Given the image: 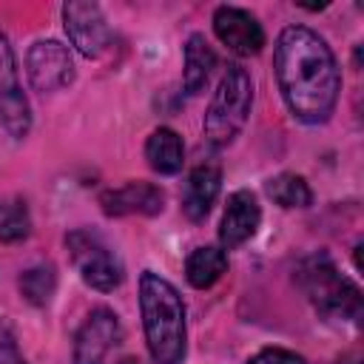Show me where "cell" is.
Wrapping results in <instances>:
<instances>
[{"label": "cell", "mask_w": 364, "mask_h": 364, "mask_svg": "<svg viewBox=\"0 0 364 364\" xmlns=\"http://www.w3.org/2000/svg\"><path fill=\"white\" fill-rule=\"evenodd\" d=\"M145 159L156 173H179L182 159H185V145L182 136L173 128H156L148 142H145Z\"/></svg>", "instance_id": "5bb4252c"}, {"label": "cell", "mask_w": 364, "mask_h": 364, "mask_svg": "<svg viewBox=\"0 0 364 364\" xmlns=\"http://www.w3.org/2000/svg\"><path fill=\"white\" fill-rule=\"evenodd\" d=\"M250 105H253V80L250 74L242 68V65H228V71L222 74L219 85H216V94L208 105V114H205V139L213 145V148H225L230 145L247 117H250Z\"/></svg>", "instance_id": "3957f363"}, {"label": "cell", "mask_w": 364, "mask_h": 364, "mask_svg": "<svg viewBox=\"0 0 364 364\" xmlns=\"http://www.w3.org/2000/svg\"><path fill=\"white\" fill-rule=\"evenodd\" d=\"M139 310L148 353L156 364H179L188 347L185 304L179 290L154 270L139 276Z\"/></svg>", "instance_id": "7a4b0ae2"}, {"label": "cell", "mask_w": 364, "mask_h": 364, "mask_svg": "<svg viewBox=\"0 0 364 364\" xmlns=\"http://www.w3.org/2000/svg\"><path fill=\"white\" fill-rule=\"evenodd\" d=\"M219 188H222V171H219V165H213V162L196 165L191 171V176H188V185H185V199H182L185 216L191 222H202L210 213V205L216 202Z\"/></svg>", "instance_id": "4fadbf2b"}, {"label": "cell", "mask_w": 364, "mask_h": 364, "mask_svg": "<svg viewBox=\"0 0 364 364\" xmlns=\"http://www.w3.org/2000/svg\"><path fill=\"white\" fill-rule=\"evenodd\" d=\"M0 364H26L6 321H0Z\"/></svg>", "instance_id": "44dd1931"}, {"label": "cell", "mask_w": 364, "mask_h": 364, "mask_svg": "<svg viewBox=\"0 0 364 364\" xmlns=\"http://www.w3.org/2000/svg\"><path fill=\"white\" fill-rule=\"evenodd\" d=\"M216 68V54L208 46V40L202 34H191L185 43V71H182V82L188 94H199L210 77V71Z\"/></svg>", "instance_id": "9a60e30c"}, {"label": "cell", "mask_w": 364, "mask_h": 364, "mask_svg": "<svg viewBox=\"0 0 364 364\" xmlns=\"http://www.w3.org/2000/svg\"><path fill=\"white\" fill-rule=\"evenodd\" d=\"M57 287V276L51 264H37L20 276V290L31 304H46Z\"/></svg>", "instance_id": "d6986e66"}, {"label": "cell", "mask_w": 364, "mask_h": 364, "mask_svg": "<svg viewBox=\"0 0 364 364\" xmlns=\"http://www.w3.org/2000/svg\"><path fill=\"white\" fill-rule=\"evenodd\" d=\"M100 205L108 216H131V213L156 216L165 208V193L159 185L151 182H128L122 188L105 191L100 196Z\"/></svg>", "instance_id": "7c38bea8"}, {"label": "cell", "mask_w": 364, "mask_h": 364, "mask_svg": "<svg viewBox=\"0 0 364 364\" xmlns=\"http://www.w3.org/2000/svg\"><path fill=\"white\" fill-rule=\"evenodd\" d=\"M299 284L313 307L330 318H358L361 316V290L338 273L327 256H310L299 267Z\"/></svg>", "instance_id": "277c9868"}, {"label": "cell", "mask_w": 364, "mask_h": 364, "mask_svg": "<svg viewBox=\"0 0 364 364\" xmlns=\"http://www.w3.org/2000/svg\"><path fill=\"white\" fill-rule=\"evenodd\" d=\"M63 26L71 40V46L82 57H100L111 43V28L105 23V14L97 3L71 0L63 6Z\"/></svg>", "instance_id": "ba28073f"}, {"label": "cell", "mask_w": 364, "mask_h": 364, "mask_svg": "<svg viewBox=\"0 0 364 364\" xmlns=\"http://www.w3.org/2000/svg\"><path fill=\"white\" fill-rule=\"evenodd\" d=\"M31 230L28 208L23 199H0V242H20Z\"/></svg>", "instance_id": "ac0fdd59"}, {"label": "cell", "mask_w": 364, "mask_h": 364, "mask_svg": "<svg viewBox=\"0 0 364 364\" xmlns=\"http://www.w3.org/2000/svg\"><path fill=\"white\" fill-rule=\"evenodd\" d=\"M26 74L34 91L51 94L74 80L71 51L57 40H37L26 54Z\"/></svg>", "instance_id": "52a82bcc"}, {"label": "cell", "mask_w": 364, "mask_h": 364, "mask_svg": "<svg viewBox=\"0 0 364 364\" xmlns=\"http://www.w3.org/2000/svg\"><path fill=\"white\" fill-rule=\"evenodd\" d=\"M119 364H139V361H136V358H122Z\"/></svg>", "instance_id": "7402d4cb"}, {"label": "cell", "mask_w": 364, "mask_h": 364, "mask_svg": "<svg viewBox=\"0 0 364 364\" xmlns=\"http://www.w3.org/2000/svg\"><path fill=\"white\" fill-rule=\"evenodd\" d=\"M276 80L290 114L307 125L330 119L341 91L338 63L313 28L287 26L276 40Z\"/></svg>", "instance_id": "6da1fadb"}, {"label": "cell", "mask_w": 364, "mask_h": 364, "mask_svg": "<svg viewBox=\"0 0 364 364\" xmlns=\"http://www.w3.org/2000/svg\"><path fill=\"white\" fill-rule=\"evenodd\" d=\"M264 191L282 208H307L313 202L310 185L304 182V176H296V173H279V176L267 179Z\"/></svg>", "instance_id": "e0dca14e"}, {"label": "cell", "mask_w": 364, "mask_h": 364, "mask_svg": "<svg viewBox=\"0 0 364 364\" xmlns=\"http://www.w3.org/2000/svg\"><path fill=\"white\" fill-rule=\"evenodd\" d=\"M65 247H68V256L77 267V273L82 276V282L100 293H108L114 287H119L122 282V264L117 259V253L91 230L80 228V230H71L65 236Z\"/></svg>", "instance_id": "5b68a950"}, {"label": "cell", "mask_w": 364, "mask_h": 364, "mask_svg": "<svg viewBox=\"0 0 364 364\" xmlns=\"http://www.w3.org/2000/svg\"><path fill=\"white\" fill-rule=\"evenodd\" d=\"M119 341V318L108 307L88 313L74 338V364H102L108 350Z\"/></svg>", "instance_id": "9c48e42d"}, {"label": "cell", "mask_w": 364, "mask_h": 364, "mask_svg": "<svg viewBox=\"0 0 364 364\" xmlns=\"http://www.w3.org/2000/svg\"><path fill=\"white\" fill-rule=\"evenodd\" d=\"M262 222V208L250 191H233L228 196L222 225H219V242L222 250H233L242 242H247Z\"/></svg>", "instance_id": "8fae6325"}, {"label": "cell", "mask_w": 364, "mask_h": 364, "mask_svg": "<svg viewBox=\"0 0 364 364\" xmlns=\"http://www.w3.org/2000/svg\"><path fill=\"white\" fill-rule=\"evenodd\" d=\"M228 270V253L222 247H213V245H205V247H196L188 262H185V276L193 287L205 290L210 284H216L222 279V273Z\"/></svg>", "instance_id": "2e32d148"}, {"label": "cell", "mask_w": 364, "mask_h": 364, "mask_svg": "<svg viewBox=\"0 0 364 364\" xmlns=\"http://www.w3.org/2000/svg\"><path fill=\"white\" fill-rule=\"evenodd\" d=\"M247 364H307L301 355L290 353V350H282V347H267L262 353H256Z\"/></svg>", "instance_id": "ffe728a7"}, {"label": "cell", "mask_w": 364, "mask_h": 364, "mask_svg": "<svg viewBox=\"0 0 364 364\" xmlns=\"http://www.w3.org/2000/svg\"><path fill=\"white\" fill-rule=\"evenodd\" d=\"M213 31L230 51H236L242 57L259 54L264 46V31H262L259 20L250 11L236 9V6H219L213 11Z\"/></svg>", "instance_id": "30bf717a"}, {"label": "cell", "mask_w": 364, "mask_h": 364, "mask_svg": "<svg viewBox=\"0 0 364 364\" xmlns=\"http://www.w3.org/2000/svg\"><path fill=\"white\" fill-rule=\"evenodd\" d=\"M0 125L14 139H23L31 131V108L20 88L14 51L3 31H0Z\"/></svg>", "instance_id": "8992f818"}]
</instances>
